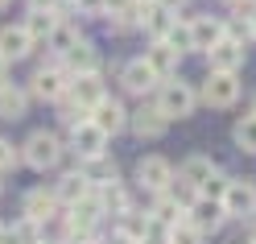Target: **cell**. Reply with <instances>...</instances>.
I'll return each instance as SVG.
<instances>
[{
	"label": "cell",
	"mask_w": 256,
	"mask_h": 244,
	"mask_svg": "<svg viewBox=\"0 0 256 244\" xmlns=\"http://www.w3.org/2000/svg\"><path fill=\"white\" fill-rule=\"evenodd\" d=\"M58 21H62V13H58V9H29L25 29H29V34H34L38 42H46V38L54 34V25H58Z\"/></svg>",
	"instance_id": "cb8c5ba5"
},
{
	"label": "cell",
	"mask_w": 256,
	"mask_h": 244,
	"mask_svg": "<svg viewBox=\"0 0 256 244\" xmlns=\"http://www.w3.org/2000/svg\"><path fill=\"white\" fill-rule=\"evenodd\" d=\"M74 9L83 13V17H104V13H108V0H74Z\"/></svg>",
	"instance_id": "d590c367"
},
{
	"label": "cell",
	"mask_w": 256,
	"mask_h": 244,
	"mask_svg": "<svg viewBox=\"0 0 256 244\" xmlns=\"http://www.w3.org/2000/svg\"><path fill=\"white\" fill-rule=\"evenodd\" d=\"M232 137H236V145H240L244 153H256V108L248 112V116H240V120H236Z\"/></svg>",
	"instance_id": "f1b7e54d"
},
{
	"label": "cell",
	"mask_w": 256,
	"mask_h": 244,
	"mask_svg": "<svg viewBox=\"0 0 256 244\" xmlns=\"http://www.w3.org/2000/svg\"><path fill=\"white\" fill-rule=\"evenodd\" d=\"M66 87H70V67L62 58H54L50 67H38L34 79H29V95L42 100V104H58L66 95Z\"/></svg>",
	"instance_id": "3957f363"
},
{
	"label": "cell",
	"mask_w": 256,
	"mask_h": 244,
	"mask_svg": "<svg viewBox=\"0 0 256 244\" xmlns=\"http://www.w3.org/2000/svg\"><path fill=\"white\" fill-rule=\"evenodd\" d=\"M83 174H87V182H91V186H108V182H116V178H120L116 161H108V153L87 157V161H83Z\"/></svg>",
	"instance_id": "d4e9b609"
},
{
	"label": "cell",
	"mask_w": 256,
	"mask_h": 244,
	"mask_svg": "<svg viewBox=\"0 0 256 244\" xmlns=\"http://www.w3.org/2000/svg\"><path fill=\"white\" fill-rule=\"evenodd\" d=\"M8 5H12V0H0V13H4V9H8Z\"/></svg>",
	"instance_id": "f6af8a7d"
},
{
	"label": "cell",
	"mask_w": 256,
	"mask_h": 244,
	"mask_svg": "<svg viewBox=\"0 0 256 244\" xmlns=\"http://www.w3.org/2000/svg\"><path fill=\"white\" fill-rule=\"evenodd\" d=\"M136 244H170V232H166V227H153V232H149V236H140Z\"/></svg>",
	"instance_id": "8d00e7d4"
},
{
	"label": "cell",
	"mask_w": 256,
	"mask_h": 244,
	"mask_svg": "<svg viewBox=\"0 0 256 244\" xmlns=\"http://www.w3.org/2000/svg\"><path fill=\"white\" fill-rule=\"evenodd\" d=\"M70 149L83 157V161H87V157H100V153H108V133H104L91 116H87V120H74V124H70Z\"/></svg>",
	"instance_id": "8992f818"
},
{
	"label": "cell",
	"mask_w": 256,
	"mask_h": 244,
	"mask_svg": "<svg viewBox=\"0 0 256 244\" xmlns=\"http://www.w3.org/2000/svg\"><path fill=\"white\" fill-rule=\"evenodd\" d=\"M104 79H100V71H83V75H70V87H66V95H62L58 104H66V108H95L104 100Z\"/></svg>",
	"instance_id": "5b68a950"
},
{
	"label": "cell",
	"mask_w": 256,
	"mask_h": 244,
	"mask_svg": "<svg viewBox=\"0 0 256 244\" xmlns=\"http://www.w3.org/2000/svg\"><path fill=\"white\" fill-rule=\"evenodd\" d=\"M228 186H232V178L215 170V174H211V182H206V186H202L198 194H211V199H223V194H228Z\"/></svg>",
	"instance_id": "d6a6232c"
},
{
	"label": "cell",
	"mask_w": 256,
	"mask_h": 244,
	"mask_svg": "<svg viewBox=\"0 0 256 244\" xmlns=\"http://www.w3.org/2000/svg\"><path fill=\"white\" fill-rule=\"evenodd\" d=\"M108 215L104 211V199H100V190H91V194H83L78 203H70V215H66V232H95V223H100Z\"/></svg>",
	"instance_id": "52a82bcc"
},
{
	"label": "cell",
	"mask_w": 256,
	"mask_h": 244,
	"mask_svg": "<svg viewBox=\"0 0 256 244\" xmlns=\"http://www.w3.org/2000/svg\"><path fill=\"white\" fill-rule=\"evenodd\" d=\"M145 62H149V67H153L157 75H162V79H170V75H178L182 50H178V46H174L170 38H157V42L149 46V50H145Z\"/></svg>",
	"instance_id": "ac0fdd59"
},
{
	"label": "cell",
	"mask_w": 256,
	"mask_h": 244,
	"mask_svg": "<svg viewBox=\"0 0 256 244\" xmlns=\"http://www.w3.org/2000/svg\"><path fill=\"white\" fill-rule=\"evenodd\" d=\"M42 244H46V240H42Z\"/></svg>",
	"instance_id": "681fc988"
},
{
	"label": "cell",
	"mask_w": 256,
	"mask_h": 244,
	"mask_svg": "<svg viewBox=\"0 0 256 244\" xmlns=\"http://www.w3.org/2000/svg\"><path fill=\"white\" fill-rule=\"evenodd\" d=\"M58 207H62V199H58V190L50 186H34L25 194V203H21V215H34V219H42V223H50V219H58Z\"/></svg>",
	"instance_id": "2e32d148"
},
{
	"label": "cell",
	"mask_w": 256,
	"mask_h": 244,
	"mask_svg": "<svg viewBox=\"0 0 256 244\" xmlns=\"http://www.w3.org/2000/svg\"><path fill=\"white\" fill-rule=\"evenodd\" d=\"M17 161H21V149L12 141H0V174L4 170H17Z\"/></svg>",
	"instance_id": "836d02e7"
},
{
	"label": "cell",
	"mask_w": 256,
	"mask_h": 244,
	"mask_svg": "<svg viewBox=\"0 0 256 244\" xmlns=\"http://www.w3.org/2000/svg\"><path fill=\"white\" fill-rule=\"evenodd\" d=\"M166 232H170V244H202V236H206V232H202V227L190 219V215H186V219H178L174 227H166Z\"/></svg>",
	"instance_id": "f546056e"
},
{
	"label": "cell",
	"mask_w": 256,
	"mask_h": 244,
	"mask_svg": "<svg viewBox=\"0 0 256 244\" xmlns=\"http://www.w3.org/2000/svg\"><path fill=\"white\" fill-rule=\"evenodd\" d=\"M223 25H228V38H236V42H244V46L252 42V21H248V17H244V21L236 17V21H223Z\"/></svg>",
	"instance_id": "e575fe53"
},
{
	"label": "cell",
	"mask_w": 256,
	"mask_h": 244,
	"mask_svg": "<svg viewBox=\"0 0 256 244\" xmlns=\"http://www.w3.org/2000/svg\"><path fill=\"white\" fill-rule=\"evenodd\" d=\"M128 128H132L140 141H157V137H166L170 116H166V112L157 108V100H153V104H140L132 116H128Z\"/></svg>",
	"instance_id": "8fae6325"
},
{
	"label": "cell",
	"mask_w": 256,
	"mask_h": 244,
	"mask_svg": "<svg viewBox=\"0 0 256 244\" xmlns=\"http://www.w3.org/2000/svg\"><path fill=\"white\" fill-rule=\"evenodd\" d=\"M228 5H240V0H228Z\"/></svg>",
	"instance_id": "7dc6e473"
},
{
	"label": "cell",
	"mask_w": 256,
	"mask_h": 244,
	"mask_svg": "<svg viewBox=\"0 0 256 244\" xmlns=\"http://www.w3.org/2000/svg\"><path fill=\"white\" fill-rule=\"evenodd\" d=\"M8 67H12V62H8V58H0V83H8Z\"/></svg>",
	"instance_id": "60d3db41"
},
{
	"label": "cell",
	"mask_w": 256,
	"mask_h": 244,
	"mask_svg": "<svg viewBox=\"0 0 256 244\" xmlns=\"http://www.w3.org/2000/svg\"><path fill=\"white\" fill-rule=\"evenodd\" d=\"M136 21H140V29L157 42V38H170V29H174V9H166L162 0H140L136 5Z\"/></svg>",
	"instance_id": "ba28073f"
},
{
	"label": "cell",
	"mask_w": 256,
	"mask_h": 244,
	"mask_svg": "<svg viewBox=\"0 0 256 244\" xmlns=\"http://www.w3.org/2000/svg\"><path fill=\"white\" fill-rule=\"evenodd\" d=\"M162 5H166V9H174V13H178V9H186V5H190V0H162Z\"/></svg>",
	"instance_id": "b9f144b4"
},
{
	"label": "cell",
	"mask_w": 256,
	"mask_h": 244,
	"mask_svg": "<svg viewBox=\"0 0 256 244\" xmlns=\"http://www.w3.org/2000/svg\"><path fill=\"white\" fill-rule=\"evenodd\" d=\"M95 190H100V199H104V211H108V215H124V211L132 207L120 178H116V182H108V186H95Z\"/></svg>",
	"instance_id": "83f0119b"
},
{
	"label": "cell",
	"mask_w": 256,
	"mask_h": 244,
	"mask_svg": "<svg viewBox=\"0 0 256 244\" xmlns=\"http://www.w3.org/2000/svg\"><path fill=\"white\" fill-rule=\"evenodd\" d=\"M78 42H83V34H78V25H70L66 17H62V21L54 25V34L46 38V46H50V50H54V58H66V54L74 50Z\"/></svg>",
	"instance_id": "603a6c76"
},
{
	"label": "cell",
	"mask_w": 256,
	"mask_h": 244,
	"mask_svg": "<svg viewBox=\"0 0 256 244\" xmlns=\"http://www.w3.org/2000/svg\"><path fill=\"white\" fill-rule=\"evenodd\" d=\"M62 62L70 67V75H83V71H100V54H95V46H91V42H78V46H74V50H70L66 58H62Z\"/></svg>",
	"instance_id": "4316f807"
},
{
	"label": "cell",
	"mask_w": 256,
	"mask_h": 244,
	"mask_svg": "<svg viewBox=\"0 0 256 244\" xmlns=\"http://www.w3.org/2000/svg\"><path fill=\"white\" fill-rule=\"evenodd\" d=\"M108 244H136V240H132V236H124L120 227H116V232H112V240H108Z\"/></svg>",
	"instance_id": "f35d334b"
},
{
	"label": "cell",
	"mask_w": 256,
	"mask_h": 244,
	"mask_svg": "<svg viewBox=\"0 0 256 244\" xmlns=\"http://www.w3.org/2000/svg\"><path fill=\"white\" fill-rule=\"evenodd\" d=\"M252 108H256V104H252Z\"/></svg>",
	"instance_id": "f907efd6"
},
{
	"label": "cell",
	"mask_w": 256,
	"mask_h": 244,
	"mask_svg": "<svg viewBox=\"0 0 256 244\" xmlns=\"http://www.w3.org/2000/svg\"><path fill=\"white\" fill-rule=\"evenodd\" d=\"M0 244H21V236H17V227H0Z\"/></svg>",
	"instance_id": "74e56055"
},
{
	"label": "cell",
	"mask_w": 256,
	"mask_h": 244,
	"mask_svg": "<svg viewBox=\"0 0 256 244\" xmlns=\"http://www.w3.org/2000/svg\"><path fill=\"white\" fill-rule=\"evenodd\" d=\"M170 182H174V166L166 157H140L136 161V186L140 190H149V194H157V190H170Z\"/></svg>",
	"instance_id": "7c38bea8"
},
{
	"label": "cell",
	"mask_w": 256,
	"mask_h": 244,
	"mask_svg": "<svg viewBox=\"0 0 256 244\" xmlns=\"http://www.w3.org/2000/svg\"><path fill=\"white\" fill-rule=\"evenodd\" d=\"M190 29H194V54H206L211 46L223 42V34H228V25L219 17H190Z\"/></svg>",
	"instance_id": "ffe728a7"
},
{
	"label": "cell",
	"mask_w": 256,
	"mask_h": 244,
	"mask_svg": "<svg viewBox=\"0 0 256 244\" xmlns=\"http://www.w3.org/2000/svg\"><path fill=\"white\" fill-rule=\"evenodd\" d=\"M128 116H132V112H128V108H124L120 100H112V95H104V100H100V104L91 108V120L100 124V128H104L108 137L124 133V128H128Z\"/></svg>",
	"instance_id": "9a60e30c"
},
{
	"label": "cell",
	"mask_w": 256,
	"mask_h": 244,
	"mask_svg": "<svg viewBox=\"0 0 256 244\" xmlns=\"http://www.w3.org/2000/svg\"><path fill=\"white\" fill-rule=\"evenodd\" d=\"M34 46H38V38L29 34L25 25H4V29H0V58L21 62V58L34 54Z\"/></svg>",
	"instance_id": "5bb4252c"
},
{
	"label": "cell",
	"mask_w": 256,
	"mask_h": 244,
	"mask_svg": "<svg viewBox=\"0 0 256 244\" xmlns=\"http://www.w3.org/2000/svg\"><path fill=\"white\" fill-rule=\"evenodd\" d=\"M62 0H29V9H58Z\"/></svg>",
	"instance_id": "ab89813d"
},
{
	"label": "cell",
	"mask_w": 256,
	"mask_h": 244,
	"mask_svg": "<svg viewBox=\"0 0 256 244\" xmlns=\"http://www.w3.org/2000/svg\"><path fill=\"white\" fill-rule=\"evenodd\" d=\"M157 83H162V75H157V71L149 67V62H145V54L120 67V87H124L128 95H149Z\"/></svg>",
	"instance_id": "9c48e42d"
},
{
	"label": "cell",
	"mask_w": 256,
	"mask_h": 244,
	"mask_svg": "<svg viewBox=\"0 0 256 244\" xmlns=\"http://www.w3.org/2000/svg\"><path fill=\"white\" fill-rule=\"evenodd\" d=\"M17 236H21V244H42L46 240V223L34 219V215H21L17 219Z\"/></svg>",
	"instance_id": "4dcf8cb0"
},
{
	"label": "cell",
	"mask_w": 256,
	"mask_h": 244,
	"mask_svg": "<svg viewBox=\"0 0 256 244\" xmlns=\"http://www.w3.org/2000/svg\"><path fill=\"white\" fill-rule=\"evenodd\" d=\"M170 42L178 46L182 54H194V29H190V21H174V29H170Z\"/></svg>",
	"instance_id": "1f68e13d"
},
{
	"label": "cell",
	"mask_w": 256,
	"mask_h": 244,
	"mask_svg": "<svg viewBox=\"0 0 256 244\" xmlns=\"http://www.w3.org/2000/svg\"><path fill=\"white\" fill-rule=\"evenodd\" d=\"M54 190H58V199L70 207V203H78V199H83V194H91L95 186L87 182V174H83V170H66V174L58 178V186H54Z\"/></svg>",
	"instance_id": "7402d4cb"
},
{
	"label": "cell",
	"mask_w": 256,
	"mask_h": 244,
	"mask_svg": "<svg viewBox=\"0 0 256 244\" xmlns=\"http://www.w3.org/2000/svg\"><path fill=\"white\" fill-rule=\"evenodd\" d=\"M223 244H252V236H228Z\"/></svg>",
	"instance_id": "7bdbcfd3"
},
{
	"label": "cell",
	"mask_w": 256,
	"mask_h": 244,
	"mask_svg": "<svg viewBox=\"0 0 256 244\" xmlns=\"http://www.w3.org/2000/svg\"><path fill=\"white\" fill-rule=\"evenodd\" d=\"M198 100H202L206 108H232V104L240 100V79H236V71H206Z\"/></svg>",
	"instance_id": "277c9868"
},
{
	"label": "cell",
	"mask_w": 256,
	"mask_h": 244,
	"mask_svg": "<svg viewBox=\"0 0 256 244\" xmlns=\"http://www.w3.org/2000/svg\"><path fill=\"white\" fill-rule=\"evenodd\" d=\"M223 207H228V219L256 215V182H252V178H232L228 194H223Z\"/></svg>",
	"instance_id": "4fadbf2b"
},
{
	"label": "cell",
	"mask_w": 256,
	"mask_h": 244,
	"mask_svg": "<svg viewBox=\"0 0 256 244\" xmlns=\"http://www.w3.org/2000/svg\"><path fill=\"white\" fill-rule=\"evenodd\" d=\"M206 62H211V71H240L248 62V50H244V42H236V38L223 34V42L206 50Z\"/></svg>",
	"instance_id": "e0dca14e"
},
{
	"label": "cell",
	"mask_w": 256,
	"mask_h": 244,
	"mask_svg": "<svg viewBox=\"0 0 256 244\" xmlns=\"http://www.w3.org/2000/svg\"><path fill=\"white\" fill-rule=\"evenodd\" d=\"M149 215H153V223L174 227L178 219H186V203H182L174 190H157V194H153V207H149Z\"/></svg>",
	"instance_id": "d6986e66"
},
{
	"label": "cell",
	"mask_w": 256,
	"mask_h": 244,
	"mask_svg": "<svg viewBox=\"0 0 256 244\" xmlns=\"http://www.w3.org/2000/svg\"><path fill=\"white\" fill-rule=\"evenodd\" d=\"M0 190H4V186H0Z\"/></svg>",
	"instance_id": "c3c4849f"
},
{
	"label": "cell",
	"mask_w": 256,
	"mask_h": 244,
	"mask_svg": "<svg viewBox=\"0 0 256 244\" xmlns=\"http://www.w3.org/2000/svg\"><path fill=\"white\" fill-rule=\"evenodd\" d=\"M120 232L124 236H132V240H140V236H149L153 232V227H162V223H153V215H149V211H132V207H128L124 211V215H120Z\"/></svg>",
	"instance_id": "484cf974"
},
{
	"label": "cell",
	"mask_w": 256,
	"mask_h": 244,
	"mask_svg": "<svg viewBox=\"0 0 256 244\" xmlns=\"http://www.w3.org/2000/svg\"><path fill=\"white\" fill-rule=\"evenodd\" d=\"M248 236H252V244H256V227H252V232H248Z\"/></svg>",
	"instance_id": "bcb514c9"
},
{
	"label": "cell",
	"mask_w": 256,
	"mask_h": 244,
	"mask_svg": "<svg viewBox=\"0 0 256 244\" xmlns=\"http://www.w3.org/2000/svg\"><path fill=\"white\" fill-rule=\"evenodd\" d=\"M21 161H25L29 170H38V174L54 170L58 161H62V141H58V133H50V128H38V133H29L25 145H21Z\"/></svg>",
	"instance_id": "6da1fadb"
},
{
	"label": "cell",
	"mask_w": 256,
	"mask_h": 244,
	"mask_svg": "<svg viewBox=\"0 0 256 244\" xmlns=\"http://www.w3.org/2000/svg\"><path fill=\"white\" fill-rule=\"evenodd\" d=\"M29 112V87L0 83V120H21Z\"/></svg>",
	"instance_id": "44dd1931"
},
{
	"label": "cell",
	"mask_w": 256,
	"mask_h": 244,
	"mask_svg": "<svg viewBox=\"0 0 256 244\" xmlns=\"http://www.w3.org/2000/svg\"><path fill=\"white\" fill-rule=\"evenodd\" d=\"M186 215L194 219L202 232H219V227L228 223V207H223V199H211V194H194V199L186 203Z\"/></svg>",
	"instance_id": "30bf717a"
},
{
	"label": "cell",
	"mask_w": 256,
	"mask_h": 244,
	"mask_svg": "<svg viewBox=\"0 0 256 244\" xmlns=\"http://www.w3.org/2000/svg\"><path fill=\"white\" fill-rule=\"evenodd\" d=\"M248 21H252V38H256V9H252V13H248Z\"/></svg>",
	"instance_id": "ee69618b"
},
{
	"label": "cell",
	"mask_w": 256,
	"mask_h": 244,
	"mask_svg": "<svg viewBox=\"0 0 256 244\" xmlns=\"http://www.w3.org/2000/svg\"><path fill=\"white\" fill-rule=\"evenodd\" d=\"M194 104H198V91H194V83H186V79H178V75L162 79V87H157V108H162L170 120H182V116H190V112H194Z\"/></svg>",
	"instance_id": "7a4b0ae2"
}]
</instances>
